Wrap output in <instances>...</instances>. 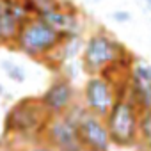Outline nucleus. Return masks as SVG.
I'll return each mask as SVG.
<instances>
[{
  "mask_svg": "<svg viewBox=\"0 0 151 151\" xmlns=\"http://www.w3.org/2000/svg\"><path fill=\"white\" fill-rule=\"evenodd\" d=\"M50 119L52 116L45 109L41 98L37 96L22 98L6 112L4 135L27 146L34 140L43 139V133Z\"/></svg>",
  "mask_w": 151,
  "mask_h": 151,
  "instance_id": "f257e3e1",
  "label": "nucleus"
},
{
  "mask_svg": "<svg viewBox=\"0 0 151 151\" xmlns=\"http://www.w3.org/2000/svg\"><path fill=\"white\" fill-rule=\"evenodd\" d=\"M80 59H82V69L87 73V77L103 75L116 64L135 60L130 50L103 27H100L87 37Z\"/></svg>",
  "mask_w": 151,
  "mask_h": 151,
  "instance_id": "f03ea898",
  "label": "nucleus"
},
{
  "mask_svg": "<svg viewBox=\"0 0 151 151\" xmlns=\"http://www.w3.org/2000/svg\"><path fill=\"white\" fill-rule=\"evenodd\" d=\"M66 39L68 36L55 30L39 16H29L20 25L13 50L22 52L34 60L48 62Z\"/></svg>",
  "mask_w": 151,
  "mask_h": 151,
  "instance_id": "7ed1b4c3",
  "label": "nucleus"
},
{
  "mask_svg": "<svg viewBox=\"0 0 151 151\" xmlns=\"http://www.w3.org/2000/svg\"><path fill=\"white\" fill-rule=\"evenodd\" d=\"M140 110L137 105L130 100V96L121 94L110 112L103 117L110 144L116 147H124V149H135L139 146V126H140Z\"/></svg>",
  "mask_w": 151,
  "mask_h": 151,
  "instance_id": "20e7f679",
  "label": "nucleus"
},
{
  "mask_svg": "<svg viewBox=\"0 0 151 151\" xmlns=\"http://www.w3.org/2000/svg\"><path fill=\"white\" fill-rule=\"evenodd\" d=\"M69 119L75 121L77 124V132H78V139L80 144L87 149H94V151H110V137H109V130L105 124V119L86 110L84 105H75L68 114Z\"/></svg>",
  "mask_w": 151,
  "mask_h": 151,
  "instance_id": "39448f33",
  "label": "nucleus"
},
{
  "mask_svg": "<svg viewBox=\"0 0 151 151\" xmlns=\"http://www.w3.org/2000/svg\"><path fill=\"white\" fill-rule=\"evenodd\" d=\"M117 87L103 75H91L87 77L82 87V105L86 110L105 117L119 98Z\"/></svg>",
  "mask_w": 151,
  "mask_h": 151,
  "instance_id": "423d86ee",
  "label": "nucleus"
},
{
  "mask_svg": "<svg viewBox=\"0 0 151 151\" xmlns=\"http://www.w3.org/2000/svg\"><path fill=\"white\" fill-rule=\"evenodd\" d=\"M39 98H41L45 109L48 110V114L52 117L66 116L78 103L77 89H75L73 82L68 77H64V75H57Z\"/></svg>",
  "mask_w": 151,
  "mask_h": 151,
  "instance_id": "0eeeda50",
  "label": "nucleus"
},
{
  "mask_svg": "<svg viewBox=\"0 0 151 151\" xmlns=\"http://www.w3.org/2000/svg\"><path fill=\"white\" fill-rule=\"evenodd\" d=\"M43 140L53 146L57 151H82L77 124L68 116H55L48 121L43 133Z\"/></svg>",
  "mask_w": 151,
  "mask_h": 151,
  "instance_id": "6e6552de",
  "label": "nucleus"
},
{
  "mask_svg": "<svg viewBox=\"0 0 151 151\" xmlns=\"http://www.w3.org/2000/svg\"><path fill=\"white\" fill-rule=\"evenodd\" d=\"M22 22L11 14V11L6 6V0H0V46L13 48Z\"/></svg>",
  "mask_w": 151,
  "mask_h": 151,
  "instance_id": "1a4fd4ad",
  "label": "nucleus"
},
{
  "mask_svg": "<svg viewBox=\"0 0 151 151\" xmlns=\"http://www.w3.org/2000/svg\"><path fill=\"white\" fill-rule=\"evenodd\" d=\"M0 66H2V71L6 73V77L16 84H23L27 80V71L14 60H2L0 62Z\"/></svg>",
  "mask_w": 151,
  "mask_h": 151,
  "instance_id": "9d476101",
  "label": "nucleus"
},
{
  "mask_svg": "<svg viewBox=\"0 0 151 151\" xmlns=\"http://www.w3.org/2000/svg\"><path fill=\"white\" fill-rule=\"evenodd\" d=\"M139 146L151 149V110L140 114V126H139Z\"/></svg>",
  "mask_w": 151,
  "mask_h": 151,
  "instance_id": "9b49d317",
  "label": "nucleus"
},
{
  "mask_svg": "<svg viewBox=\"0 0 151 151\" xmlns=\"http://www.w3.org/2000/svg\"><path fill=\"white\" fill-rule=\"evenodd\" d=\"M132 77L142 84H151V64L140 59H135L132 64Z\"/></svg>",
  "mask_w": 151,
  "mask_h": 151,
  "instance_id": "f8f14e48",
  "label": "nucleus"
},
{
  "mask_svg": "<svg viewBox=\"0 0 151 151\" xmlns=\"http://www.w3.org/2000/svg\"><path fill=\"white\" fill-rule=\"evenodd\" d=\"M22 151H57L53 146H50L46 140H43V139H39V140H34V142H30V144H27V146H23V149Z\"/></svg>",
  "mask_w": 151,
  "mask_h": 151,
  "instance_id": "ddd939ff",
  "label": "nucleus"
},
{
  "mask_svg": "<svg viewBox=\"0 0 151 151\" xmlns=\"http://www.w3.org/2000/svg\"><path fill=\"white\" fill-rule=\"evenodd\" d=\"M112 20L116 22V23H128V22H132V13H128V11H114L112 13Z\"/></svg>",
  "mask_w": 151,
  "mask_h": 151,
  "instance_id": "4468645a",
  "label": "nucleus"
},
{
  "mask_svg": "<svg viewBox=\"0 0 151 151\" xmlns=\"http://www.w3.org/2000/svg\"><path fill=\"white\" fill-rule=\"evenodd\" d=\"M135 149H137V151H151L149 147H144V146H137Z\"/></svg>",
  "mask_w": 151,
  "mask_h": 151,
  "instance_id": "2eb2a0df",
  "label": "nucleus"
},
{
  "mask_svg": "<svg viewBox=\"0 0 151 151\" xmlns=\"http://www.w3.org/2000/svg\"><path fill=\"white\" fill-rule=\"evenodd\" d=\"M82 151H94V149H87V147H82Z\"/></svg>",
  "mask_w": 151,
  "mask_h": 151,
  "instance_id": "dca6fc26",
  "label": "nucleus"
},
{
  "mask_svg": "<svg viewBox=\"0 0 151 151\" xmlns=\"http://www.w3.org/2000/svg\"><path fill=\"white\" fill-rule=\"evenodd\" d=\"M93 2H98V0H93Z\"/></svg>",
  "mask_w": 151,
  "mask_h": 151,
  "instance_id": "f3484780",
  "label": "nucleus"
}]
</instances>
